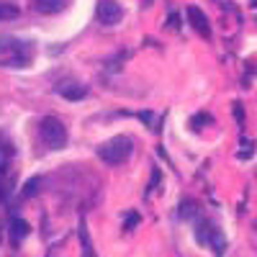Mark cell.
<instances>
[{
    "instance_id": "cell-2",
    "label": "cell",
    "mask_w": 257,
    "mask_h": 257,
    "mask_svg": "<svg viewBox=\"0 0 257 257\" xmlns=\"http://www.w3.org/2000/svg\"><path fill=\"white\" fill-rule=\"evenodd\" d=\"M39 134H41V139H44V144L52 147V149H59V147L67 144V126H64L57 116L41 118L39 121Z\"/></svg>"
},
{
    "instance_id": "cell-9",
    "label": "cell",
    "mask_w": 257,
    "mask_h": 257,
    "mask_svg": "<svg viewBox=\"0 0 257 257\" xmlns=\"http://www.w3.org/2000/svg\"><path fill=\"white\" fill-rule=\"evenodd\" d=\"M8 229H11V244L13 247H18L21 242L26 239V234H29V224L21 216H11V226Z\"/></svg>"
},
{
    "instance_id": "cell-5",
    "label": "cell",
    "mask_w": 257,
    "mask_h": 257,
    "mask_svg": "<svg viewBox=\"0 0 257 257\" xmlns=\"http://www.w3.org/2000/svg\"><path fill=\"white\" fill-rule=\"evenodd\" d=\"M95 11H98V21L103 26H116L123 18V8L118 3H111V0H100Z\"/></svg>"
},
{
    "instance_id": "cell-11",
    "label": "cell",
    "mask_w": 257,
    "mask_h": 257,
    "mask_svg": "<svg viewBox=\"0 0 257 257\" xmlns=\"http://www.w3.org/2000/svg\"><path fill=\"white\" fill-rule=\"evenodd\" d=\"M34 8L41 11V13H57V11L64 8V3H62V0H36Z\"/></svg>"
},
{
    "instance_id": "cell-8",
    "label": "cell",
    "mask_w": 257,
    "mask_h": 257,
    "mask_svg": "<svg viewBox=\"0 0 257 257\" xmlns=\"http://www.w3.org/2000/svg\"><path fill=\"white\" fill-rule=\"evenodd\" d=\"M77 239H80V249H82V257H98L95 247H93V237H90V229L85 221H80L77 226Z\"/></svg>"
},
{
    "instance_id": "cell-10",
    "label": "cell",
    "mask_w": 257,
    "mask_h": 257,
    "mask_svg": "<svg viewBox=\"0 0 257 257\" xmlns=\"http://www.w3.org/2000/svg\"><path fill=\"white\" fill-rule=\"evenodd\" d=\"M11 157H13V144H11L6 137H0V175L6 173V167H8Z\"/></svg>"
},
{
    "instance_id": "cell-7",
    "label": "cell",
    "mask_w": 257,
    "mask_h": 257,
    "mask_svg": "<svg viewBox=\"0 0 257 257\" xmlns=\"http://www.w3.org/2000/svg\"><path fill=\"white\" fill-rule=\"evenodd\" d=\"M57 93L67 100H82L88 95V88L82 82H62V85H57Z\"/></svg>"
},
{
    "instance_id": "cell-12",
    "label": "cell",
    "mask_w": 257,
    "mask_h": 257,
    "mask_svg": "<svg viewBox=\"0 0 257 257\" xmlns=\"http://www.w3.org/2000/svg\"><path fill=\"white\" fill-rule=\"evenodd\" d=\"M18 13H21L18 6H13V3H0V21H13V18H18Z\"/></svg>"
},
{
    "instance_id": "cell-13",
    "label": "cell",
    "mask_w": 257,
    "mask_h": 257,
    "mask_svg": "<svg viewBox=\"0 0 257 257\" xmlns=\"http://www.w3.org/2000/svg\"><path fill=\"white\" fill-rule=\"evenodd\" d=\"M39 190H41V178H31V180L24 185V190H21V196H24V198H31V196H36Z\"/></svg>"
},
{
    "instance_id": "cell-3",
    "label": "cell",
    "mask_w": 257,
    "mask_h": 257,
    "mask_svg": "<svg viewBox=\"0 0 257 257\" xmlns=\"http://www.w3.org/2000/svg\"><path fill=\"white\" fill-rule=\"evenodd\" d=\"M196 239H198L201 244L211 247L216 257H221V254L226 252V237L219 231V226L211 224V221H201V224L196 226Z\"/></svg>"
},
{
    "instance_id": "cell-15",
    "label": "cell",
    "mask_w": 257,
    "mask_h": 257,
    "mask_svg": "<svg viewBox=\"0 0 257 257\" xmlns=\"http://www.w3.org/2000/svg\"><path fill=\"white\" fill-rule=\"evenodd\" d=\"M137 224H139V213H134V211L126 213V224H123V226H126V229H134Z\"/></svg>"
},
{
    "instance_id": "cell-14",
    "label": "cell",
    "mask_w": 257,
    "mask_h": 257,
    "mask_svg": "<svg viewBox=\"0 0 257 257\" xmlns=\"http://www.w3.org/2000/svg\"><path fill=\"white\" fill-rule=\"evenodd\" d=\"M196 211L198 208H196V203H193V201H183L180 203V216L183 219H193V216H196Z\"/></svg>"
},
{
    "instance_id": "cell-6",
    "label": "cell",
    "mask_w": 257,
    "mask_h": 257,
    "mask_svg": "<svg viewBox=\"0 0 257 257\" xmlns=\"http://www.w3.org/2000/svg\"><path fill=\"white\" fill-rule=\"evenodd\" d=\"M188 18H190V26L196 29L201 36H211V26H208V18L203 16V11L198 6H188Z\"/></svg>"
},
{
    "instance_id": "cell-4",
    "label": "cell",
    "mask_w": 257,
    "mask_h": 257,
    "mask_svg": "<svg viewBox=\"0 0 257 257\" xmlns=\"http://www.w3.org/2000/svg\"><path fill=\"white\" fill-rule=\"evenodd\" d=\"M0 54L8 57L11 64H21V62H26L29 59V44H24L21 39H0Z\"/></svg>"
},
{
    "instance_id": "cell-1",
    "label": "cell",
    "mask_w": 257,
    "mask_h": 257,
    "mask_svg": "<svg viewBox=\"0 0 257 257\" xmlns=\"http://www.w3.org/2000/svg\"><path fill=\"white\" fill-rule=\"evenodd\" d=\"M134 152V142L132 137H113L105 144L98 147V157L105 162V165H121L123 160H128Z\"/></svg>"
}]
</instances>
